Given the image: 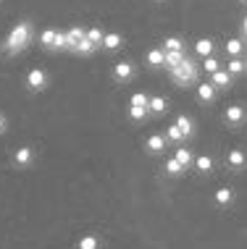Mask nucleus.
<instances>
[{
  "label": "nucleus",
  "instance_id": "nucleus-34",
  "mask_svg": "<svg viewBox=\"0 0 247 249\" xmlns=\"http://www.w3.org/2000/svg\"><path fill=\"white\" fill-rule=\"evenodd\" d=\"M242 3H247V0H242Z\"/></svg>",
  "mask_w": 247,
  "mask_h": 249
},
{
  "label": "nucleus",
  "instance_id": "nucleus-19",
  "mask_svg": "<svg viewBox=\"0 0 247 249\" xmlns=\"http://www.w3.org/2000/svg\"><path fill=\"white\" fill-rule=\"evenodd\" d=\"M224 48H226V55H229V58H237V55H242V53H245V42L239 37H231V39H226Z\"/></svg>",
  "mask_w": 247,
  "mask_h": 249
},
{
  "label": "nucleus",
  "instance_id": "nucleus-29",
  "mask_svg": "<svg viewBox=\"0 0 247 249\" xmlns=\"http://www.w3.org/2000/svg\"><path fill=\"white\" fill-rule=\"evenodd\" d=\"M87 39H90L95 48H103V29H97V26H90V29H87Z\"/></svg>",
  "mask_w": 247,
  "mask_h": 249
},
{
  "label": "nucleus",
  "instance_id": "nucleus-26",
  "mask_svg": "<svg viewBox=\"0 0 247 249\" xmlns=\"http://www.w3.org/2000/svg\"><path fill=\"white\" fill-rule=\"evenodd\" d=\"M161 48H163V50H184V39L179 37V35H171V37L163 39Z\"/></svg>",
  "mask_w": 247,
  "mask_h": 249
},
{
  "label": "nucleus",
  "instance_id": "nucleus-7",
  "mask_svg": "<svg viewBox=\"0 0 247 249\" xmlns=\"http://www.w3.org/2000/svg\"><path fill=\"white\" fill-rule=\"evenodd\" d=\"M166 144H169L166 134H150V137L145 139V152L148 155H161L166 150Z\"/></svg>",
  "mask_w": 247,
  "mask_h": 249
},
{
  "label": "nucleus",
  "instance_id": "nucleus-13",
  "mask_svg": "<svg viewBox=\"0 0 247 249\" xmlns=\"http://www.w3.org/2000/svg\"><path fill=\"white\" fill-rule=\"evenodd\" d=\"M84 35H87L84 26H71V29L66 32V42H69V50H71V53H74V48L84 39Z\"/></svg>",
  "mask_w": 247,
  "mask_h": 249
},
{
  "label": "nucleus",
  "instance_id": "nucleus-31",
  "mask_svg": "<svg viewBox=\"0 0 247 249\" xmlns=\"http://www.w3.org/2000/svg\"><path fill=\"white\" fill-rule=\"evenodd\" d=\"M148 95H145V92H134V95H132V100H129V105L132 107H148ZM150 110V107H148Z\"/></svg>",
  "mask_w": 247,
  "mask_h": 249
},
{
  "label": "nucleus",
  "instance_id": "nucleus-10",
  "mask_svg": "<svg viewBox=\"0 0 247 249\" xmlns=\"http://www.w3.org/2000/svg\"><path fill=\"white\" fill-rule=\"evenodd\" d=\"M226 165H229L231 171H242V168H247L245 150H229V155H226Z\"/></svg>",
  "mask_w": 247,
  "mask_h": 249
},
{
  "label": "nucleus",
  "instance_id": "nucleus-9",
  "mask_svg": "<svg viewBox=\"0 0 247 249\" xmlns=\"http://www.w3.org/2000/svg\"><path fill=\"white\" fill-rule=\"evenodd\" d=\"M145 66L148 69H166V50L163 48H152L145 53Z\"/></svg>",
  "mask_w": 247,
  "mask_h": 249
},
{
  "label": "nucleus",
  "instance_id": "nucleus-28",
  "mask_svg": "<svg viewBox=\"0 0 247 249\" xmlns=\"http://www.w3.org/2000/svg\"><path fill=\"white\" fill-rule=\"evenodd\" d=\"M95 50H97V48L90 42V39H87V35H84V39H82V42H79L76 48H74V53H76V55H84V58H87V55H92Z\"/></svg>",
  "mask_w": 247,
  "mask_h": 249
},
{
  "label": "nucleus",
  "instance_id": "nucleus-23",
  "mask_svg": "<svg viewBox=\"0 0 247 249\" xmlns=\"http://www.w3.org/2000/svg\"><path fill=\"white\" fill-rule=\"evenodd\" d=\"M226 71H229L231 76H239V73H245V71H247V63H245V58H242V55H237V58H229V63H226Z\"/></svg>",
  "mask_w": 247,
  "mask_h": 249
},
{
  "label": "nucleus",
  "instance_id": "nucleus-33",
  "mask_svg": "<svg viewBox=\"0 0 247 249\" xmlns=\"http://www.w3.org/2000/svg\"><path fill=\"white\" fill-rule=\"evenodd\" d=\"M5 126H8V124H5V116H3V113H0V134L5 131Z\"/></svg>",
  "mask_w": 247,
  "mask_h": 249
},
{
  "label": "nucleus",
  "instance_id": "nucleus-5",
  "mask_svg": "<svg viewBox=\"0 0 247 249\" xmlns=\"http://www.w3.org/2000/svg\"><path fill=\"white\" fill-rule=\"evenodd\" d=\"M210 84L216 87L218 92H226V89H231V87H234V76H231V73L221 66L218 71H213V73H210Z\"/></svg>",
  "mask_w": 247,
  "mask_h": 249
},
{
  "label": "nucleus",
  "instance_id": "nucleus-14",
  "mask_svg": "<svg viewBox=\"0 0 247 249\" xmlns=\"http://www.w3.org/2000/svg\"><path fill=\"white\" fill-rule=\"evenodd\" d=\"M58 35H61V29H45L42 35H39V45H42L45 50H56V42H58Z\"/></svg>",
  "mask_w": 247,
  "mask_h": 249
},
{
  "label": "nucleus",
  "instance_id": "nucleus-20",
  "mask_svg": "<svg viewBox=\"0 0 247 249\" xmlns=\"http://www.w3.org/2000/svg\"><path fill=\"white\" fill-rule=\"evenodd\" d=\"M163 171L169 173L171 178H176V176H182V173L187 171V168H184L182 163H179L176 158H166V163H163Z\"/></svg>",
  "mask_w": 247,
  "mask_h": 249
},
{
  "label": "nucleus",
  "instance_id": "nucleus-12",
  "mask_svg": "<svg viewBox=\"0 0 247 249\" xmlns=\"http://www.w3.org/2000/svg\"><path fill=\"white\" fill-rule=\"evenodd\" d=\"M173 124H176L179 129H182L184 139H192V137H195V121H192L190 116H184V113H179V116H176V121H173Z\"/></svg>",
  "mask_w": 247,
  "mask_h": 249
},
{
  "label": "nucleus",
  "instance_id": "nucleus-2",
  "mask_svg": "<svg viewBox=\"0 0 247 249\" xmlns=\"http://www.w3.org/2000/svg\"><path fill=\"white\" fill-rule=\"evenodd\" d=\"M169 76H171V82L176 84V87H195L197 84V79H200V66L192 60L190 55H187L182 63L176 66V69H169Z\"/></svg>",
  "mask_w": 247,
  "mask_h": 249
},
{
  "label": "nucleus",
  "instance_id": "nucleus-18",
  "mask_svg": "<svg viewBox=\"0 0 247 249\" xmlns=\"http://www.w3.org/2000/svg\"><path fill=\"white\" fill-rule=\"evenodd\" d=\"M213 50H216V45H213V39H210V37H203V39H197V42H195V53H197L200 58L213 55Z\"/></svg>",
  "mask_w": 247,
  "mask_h": 249
},
{
  "label": "nucleus",
  "instance_id": "nucleus-27",
  "mask_svg": "<svg viewBox=\"0 0 247 249\" xmlns=\"http://www.w3.org/2000/svg\"><path fill=\"white\" fill-rule=\"evenodd\" d=\"M76 249H100V239L95 236V233H87V236L79 239Z\"/></svg>",
  "mask_w": 247,
  "mask_h": 249
},
{
  "label": "nucleus",
  "instance_id": "nucleus-4",
  "mask_svg": "<svg viewBox=\"0 0 247 249\" xmlns=\"http://www.w3.org/2000/svg\"><path fill=\"white\" fill-rule=\"evenodd\" d=\"M113 79H116L118 84H126L134 79V63L132 60H118L116 66H113Z\"/></svg>",
  "mask_w": 247,
  "mask_h": 249
},
{
  "label": "nucleus",
  "instance_id": "nucleus-8",
  "mask_svg": "<svg viewBox=\"0 0 247 249\" xmlns=\"http://www.w3.org/2000/svg\"><path fill=\"white\" fill-rule=\"evenodd\" d=\"M195 92H197V100H200L203 105H210L213 100H216V95H218V89H216L210 82H197V84H195Z\"/></svg>",
  "mask_w": 247,
  "mask_h": 249
},
{
  "label": "nucleus",
  "instance_id": "nucleus-15",
  "mask_svg": "<svg viewBox=\"0 0 247 249\" xmlns=\"http://www.w3.org/2000/svg\"><path fill=\"white\" fill-rule=\"evenodd\" d=\"M148 107H150L152 116H163V113L169 110V100L161 97V95H152V97L148 100Z\"/></svg>",
  "mask_w": 247,
  "mask_h": 249
},
{
  "label": "nucleus",
  "instance_id": "nucleus-24",
  "mask_svg": "<svg viewBox=\"0 0 247 249\" xmlns=\"http://www.w3.org/2000/svg\"><path fill=\"white\" fill-rule=\"evenodd\" d=\"M184 58H187L184 50H166V69H176Z\"/></svg>",
  "mask_w": 247,
  "mask_h": 249
},
{
  "label": "nucleus",
  "instance_id": "nucleus-32",
  "mask_svg": "<svg viewBox=\"0 0 247 249\" xmlns=\"http://www.w3.org/2000/svg\"><path fill=\"white\" fill-rule=\"evenodd\" d=\"M148 116H150L148 107H132V105H129V118H132V121H145Z\"/></svg>",
  "mask_w": 247,
  "mask_h": 249
},
{
  "label": "nucleus",
  "instance_id": "nucleus-17",
  "mask_svg": "<svg viewBox=\"0 0 247 249\" xmlns=\"http://www.w3.org/2000/svg\"><path fill=\"white\" fill-rule=\"evenodd\" d=\"M124 45V35H118V32H108V35H103V48L113 53V50H118Z\"/></svg>",
  "mask_w": 247,
  "mask_h": 249
},
{
  "label": "nucleus",
  "instance_id": "nucleus-22",
  "mask_svg": "<svg viewBox=\"0 0 247 249\" xmlns=\"http://www.w3.org/2000/svg\"><path fill=\"white\" fill-rule=\"evenodd\" d=\"M173 158H176L184 168H190L192 163H195V158H192V150H187L184 144H176V150H173Z\"/></svg>",
  "mask_w": 247,
  "mask_h": 249
},
{
  "label": "nucleus",
  "instance_id": "nucleus-25",
  "mask_svg": "<svg viewBox=\"0 0 247 249\" xmlns=\"http://www.w3.org/2000/svg\"><path fill=\"white\" fill-rule=\"evenodd\" d=\"M166 139H169L171 144H184V134H182V129H179L176 124L166 126Z\"/></svg>",
  "mask_w": 247,
  "mask_h": 249
},
{
  "label": "nucleus",
  "instance_id": "nucleus-3",
  "mask_svg": "<svg viewBox=\"0 0 247 249\" xmlns=\"http://www.w3.org/2000/svg\"><path fill=\"white\" fill-rule=\"evenodd\" d=\"M26 89L29 92H42L48 89V73H45L42 69H32L29 73H26Z\"/></svg>",
  "mask_w": 247,
  "mask_h": 249
},
{
  "label": "nucleus",
  "instance_id": "nucleus-11",
  "mask_svg": "<svg viewBox=\"0 0 247 249\" xmlns=\"http://www.w3.org/2000/svg\"><path fill=\"white\" fill-rule=\"evenodd\" d=\"M32 160H35V152H32V147H19L16 152H13V163L19 168H29Z\"/></svg>",
  "mask_w": 247,
  "mask_h": 249
},
{
  "label": "nucleus",
  "instance_id": "nucleus-30",
  "mask_svg": "<svg viewBox=\"0 0 247 249\" xmlns=\"http://www.w3.org/2000/svg\"><path fill=\"white\" fill-rule=\"evenodd\" d=\"M221 60H218L216 55H208V58H203V71L205 73H213V71H218V69H221Z\"/></svg>",
  "mask_w": 247,
  "mask_h": 249
},
{
  "label": "nucleus",
  "instance_id": "nucleus-16",
  "mask_svg": "<svg viewBox=\"0 0 247 249\" xmlns=\"http://www.w3.org/2000/svg\"><path fill=\"white\" fill-rule=\"evenodd\" d=\"M213 199H216L218 207H229L231 202H234V189H229V186H221V189H216Z\"/></svg>",
  "mask_w": 247,
  "mask_h": 249
},
{
  "label": "nucleus",
  "instance_id": "nucleus-6",
  "mask_svg": "<svg viewBox=\"0 0 247 249\" xmlns=\"http://www.w3.org/2000/svg\"><path fill=\"white\" fill-rule=\"evenodd\" d=\"M224 121L229 126H242L245 121H247V110H245V105H229L224 110Z\"/></svg>",
  "mask_w": 247,
  "mask_h": 249
},
{
  "label": "nucleus",
  "instance_id": "nucleus-1",
  "mask_svg": "<svg viewBox=\"0 0 247 249\" xmlns=\"http://www.w3.org/2000/svg\"><path fill=\"white\" fill-rule=\"evenodd\" d=\"M32 35H35V29H32L29 21L13 24V29L8 32V37L3 39V53H5V55H19V53L26 50V45L32 42Z\"/></svg>",
  "mask_w": 247,
  "mask_h": 249
},
{
  "label": "nucleus",
  "instance_id": "nucleus-21",
  "mask_svg": "<svg viewBox=\"0 0 247 249\" xmlns=\"http://www.w3.org/2000/svg\"><path fill=\"white\" fill-rule=\"evenodd\" d=\"M195 171L200 173V176H208V173L213 171V158H208V155H197L195 158Z\"/></svg>",
  "mask_w": 247,
  "mask_h": 249
}]
</instances>
